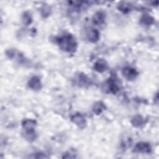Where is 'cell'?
Listing matches in <instances>:
<instances>
[{
  "label": "cell",
  "mask_w": 159,
  "mask_h": 159,
  "mask_svg": "<svg viewBox=\"0 0 159 159\" xmlns=\"http://www.w3.org/2000/svg\"><path fill=\"white\" fill-rule=\"evenodd\" d=\"M58 44L60 48L68 52H74L76 48V43L71 35H65L58 39Z\"/></svg>",
  "instance_id": "cell-1"
},
{
  "label": "cell",
  "mask_w": 159,
  "mask_h": 159,
  "mask_svg": "<svg viewBox=\"0 0 159 159\" xmlns=\"http://www.w3.org/2000/svg\"><path fill=\"white\" fill-rule=\"evenodd\" d=\"M150 150L151 148L150 145L145 142L138 143L134 148L135 152L140 153H149L150 152Z\"/></svg>",
  "instance_id": "cell-2"
},
{
  "label": "cell",
  "mask_w": 159,
  "mask_h": 159,
  "mask_svg": "<svg viewBox=\"0 0 159 159\" xmlns=\"http://www.w3.org/2000/svg\"><path fill=\"white\" fill-rule=\"evenodd\" d=\"M122 74L127 80H133L137 75V73L135 69L130 67H125L122 70Z\"/></svg>",
  "instance_id": "cell-3"
},
{
  "label": "cell",
  "mask_w": 159,
  "mask_h": 159,
  "mask_svg": "<svg viewBox=\"0 0 159 159\" xmlns=\"http://www.w3.org/2000/svg\"><path fill=\"white\" fill-rule=\"evenodd\" d=\"M29 86L32 89H39L41 87V83L40 79L37 76L32 77L29 82Z\"/></svg>",
  "instance_id": "cell-4"
},
{
  "label": "cell",
  "mask_w": 159,
  "mask_h": 159,
  "mask_svg": "<svg viewBox=\"0 0 159 159\" xmlns=\"http://www.w3.org/2000/svg\"><path fill=\"white\" fill-rule=\"evenodd\" d=\"M71 120L74 123H75L76 125H78L80 127L84 126L86 124L85 119L83 117V116H81V114H79L74 115L71 117Z\"/></svg>",
  "instance_id": "cell-5"
},
{
  "label": "cell",
  "mask_w": 159,
  "mask_h": 159,
  "mask_svg": "<svg viewBox=\"0 0 159 159\" xmlns=\"http://www.w3.org/2000/svg\"><path fill=\"white\" fill-rule=\"evenodd\" d=\"M94 68L99 72H103L107 68V63L103 60H99L95 63Z\"/></svg>",
  "instance_id": "cell-6"
},
{
  "label": "cell",
  "mask_w": 159,
  "mask_h": 159,
  "mask_svg": "<svg viewBox=\"0 0 159 159\" xmlns=\"http://www.w3.org/2000/svg\"><path fill=\"white\" fill-rule=\"evenodd\" d=\"M104 18L105 16L102 12H98L94 15L93 17V23L96 25H99L104 22Z\"/></svg>",
  "instance_id": "cell-7"
},
{
  "label": "cell",
  "mask_w": 159,
  "mask_h": 159,
  "mask_svg": "<svg viewBox=\"0 0 159 159\" xmlns=\"http://www.w3.org/2000/svg\"><path fill=\"white\" fill-rule=\"evenodd\" d=\"M99 32H98V30H96V29H90L88 33V38L89 39V40L94 42H96L98 39H99Z\"/></svg>",
  "instance_id": "cell-8"
},
{
  "label": "cell",
  "mask_w": 159,
  "mask_h": 159,
  "mask_svg": "<svg viewBox=\"0 0 159 159\" xmlns=\"http://www.w3.org/2000/svg\"><path fill=\"white\" fill-rule=\"evenodd\" d=\"M22 126L25 129V130H33L35 126V122L30 119L25 120L23 122Z\"/></svg>",
  "instance_id": "cell-9"
},
{
  "label": "cell",
  "mask_w": 159,
  "mask_h": 159,
  "mask_svg": "<svg viewBox=\"0 0 159 159\" xmlns=\"http://www.w3.org/2000/svg\"><path fill=\"white\" fill-rule=\"evenodd\" d=\"M107 84H108V88L111 92L115 93L118 91L119 88L114 80L110 79L107 82Z\"/></svg>",
  "instance_id": "cell-10"
},
{
  "label": "cell",
  "mask_w": 159,
  "mask_h": 159,
  "mask_svg": "<svg viewBox=\"0 0 159 159\" xmlns=\"http://www.w3.org/2000/svg\"><path fill=\"white\" fill-rule=\"evenodd\" d=\"M104 109V105L102 103L99 102H97L96 104H94V107H93V111L96 113V114H100L102 111Z\"/></svg>",
  "instance_id": "cell-11"
},
{
  "label": "cell",
  "mask_w": 159,
  "mask_h": 159,
  "mask_svg": "<svg viewBox=\"0 0 159 159\" xmlns=\"http://www.w3.org/2000/svg\"><path fill=\"white\" fill-rule=\"evenodd\" d=\"M141 21L145 24L149 25L153 22V19L149 16H143L141 19Z\"/></svg>",
  "instance_id": "cell-12"
},
{
  "label": "cell",
  "mask_w": 159,
  "mask_h": 159,
  "mask_svg": "<svg viewBox=\"0 0 159 159\" xmlns=\"http://www.w3.org/2000/svg\"><path fill=\"white\" fill-rule=\"evenodd\" d=\"M142 123V118L140 116H135L132 120V124L135 126H139Z\"/></svg>",
  "instance_id": "cell-13"
},
{
  "label": "cell",
  "mask_w": 159,
  "mask_h": 159,
  "mask_svg": "<svg viewBox=\"0 0 159 159\" xmlns=\"http://www.w3.org/2000/svg\"><path fill=\"white\" fill-rule=\"evenodd\" d=\"M23 22L24 24H29V23H30L31 22V18H30V16L29 15V14H25L23 16Z\"/></svg>",
  "instance_id": "cell-14"
},
{
  "label": "cell",
  "mask_w": 159,
  "mask_h": 159,
  "mask_svg": "<svg viewBox=\"0 0 159 159\" xmlns=\"http://www.w3.org/2000/svg\"><path fill=\"white\" fill-rule=\"evenodd\" d=\"M119 9H120V11H122L124 12H125L126 11H128L129 10V6L124 4L123 5H120Z\"/></svg>",
  "instance_id": "cell-15"
}]
</instances>
